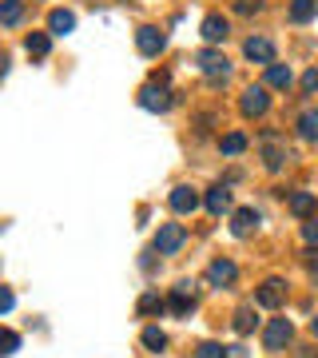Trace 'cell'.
Returning <instances> with one entry per match:
<instances>
[{
  "mask_svg": "<svg viewBox=\"0 0 318 358\" xmlns=\"http://www.w3.org/2000/svg\"><path fill=\"white\" fill-rule=\"evenodd\" d=\"M267 108H270L267 84H251V88L243 92V100H239V112L247 115V120H254V115H267Z\"/></svg>",
  "mask_w": 318,
  "mask_h": 358,
  "instance_id": "cell-1",
  "label": "cell"
},
{
  "mask_svg": "<svg viewBox=\"0 0 318 358\" xmlns=\"http://www.w3.org/2000/svg\"><path fill=\"white\" fill-rule=\"evenodd\" d=\"M291 338H294L291 319H270L267 331H263V346H267V350H287V346H291Z\"/></svg>",
  "mask_w": 318,
  "mask_h": 358,
  "instance_id": "cell-2",
  "label": "cell"
},
{
  "mask_svg": "<svg viewBox=\"0 0 318 358\" xmlns=\"http://www.w3.org/2000/svg\"><path fill=\"white\" fill-rule=\"evenodd\" d=\"M195 64H199V72H203L207 80H227V72H231L227 56H223V52H215V48H203L199 56H195Z\"/></svg>",
  "mask_w": 318,
  "mask_h": 358,
  "instance_id": "cell-3",
  "label": "cell"
},
{
  "mask_svg": "<svg viewBox=\"0 0 318 358\" xmlns=\"http://www.w3.org/2000/svg\"><path fill=\"white\" fill-rule=\"evenodd\" d=\"M167 310H175L179 319H187L191 310H195V287H191V279H183V282H175V287H171Z\"/></svg>",
  "mask_w": 318,
  "mask_h": 358,
  "instance_id": "cell-4",
  "label": "cell"
},
{
  "mask_svg": "<svg viewBox=\"0 0 318 358\" xmlns=\"http://www.w3.org/2000/svg\"><path fill=\"white\" fill-rule=\"evenodd\" d=\"M183 239H187V231L179 227V223H164V227L155 231V251L159 255H175L179 247H183Z\"/></svg>",
  "mask_w": 318,
  "mask_h": 358,
  "instance_id": "cell-5",
  "label": "cell"
},
{
  "mask_svg": "<svg viewBox=\"0 0 318 358\" xmlns=\"http://www.w3.org/2000/svg\"><path fill=\"white\" fill-rule=\"evenodd\" d=\"M254 303L263 310H279L282 303H287V282L282 279H267L263 287H259V294H254Z\"/></svg>",
  "mask_w": 318,
  "mask_h": 358,
  "instance_id": "cell-6",
  "label": "cell"
},
{
  "mask_svg": "<svg viewBox=\"0 0 318 358\" xmlns=\"http://www.w3.org/2000/svg\"><path fill=\"white\" fill-rule=\"evenodd\" d=\"M140 108L143 112H167L171 108V92H167V84H147V88L140 92Z\"/></svg>",
  "mask_w": 318,
  "mask_h": 358,
  "instance_id": "cell-7",
  "label": "cell"
},
{
  "mask_svg": "<svg viewBox=\"0 0 318 358\" xmlns=\"http://www.w3.org/2000/svg\"><path fill=\"white\" fill-rule=\"evenodd\" d=\"M136 48H140L143 56H159V52L167 48V36H164V32H159V28L143 24L140 32H136Z\"/></svg>",
  "mask_w": 318,
  "mask_h": 358,
  "instance_id": "cell-8",
  "label": "cell"
},
{
  "mask_svg": "<svg viewBox=\"0 0 318 358\" xmlns=\"http://www.w3.org/2000/svg\"><path fill=\"white\" fill-rule=\"evenodd\" d=\"M243 56L254 60V64H275V44H270L267 36H251L243 44Z\"/></svg>",
  "mask_w": 318,
  "mask_h": 358,
  "instance_id": "cell-9",
  "label": "cell"
},
{
  "mask_svg": "<svg viewBox=\"0 0 318 358\" xmlns=\"http://www.w3.org/2000/svg\"><path fill=\"white\" fill-rule=\"evenodd\" d=\"M235 279H239V267H235L231 259H215V263L207 267V282H211V287H231Z\"/></svg>",
  "mask_w": 318,
  "mask_h": 358,
  "instance_id": "cell-10",
  "label": "cell"
},
{
  "mask_svg": "<svg viewBox=\"0 0 318 358\" xmlns=\"http://www.w3.org/2000/svg\"><path fill=\"white\" fill-rule=\"evenodd\" d=\"M167 203H171V211H179V215H191V211L199 207V192H195V187H175Z\"/></svg>",
  "mask_w": 318,
  "mask_h": 358,
  "instance_id": "cell-11",
  "label": "cell"
},
{
  "mask_svg": "<svg viewBox=\"0 0 318 358\" xmlns=\"http://www.w3.org/2000/svg\"><path fill=\"white\" fill-rule=\"evenodd\" d=\"M263 159H267L270 171H279V167H282L287 152L279 148V131H263Z\"/></svg>",
  "mask_w": 318,
  "mask_h": 358,
  "instance_id": "cell-12",
  "label": "cell"
},
{
  "mask_svg": "<svg viewBox=\"0 0 318 358\" xmlns=\"http://www.w3.org/2000/svg\"><path fill=\"white\" fill-rule=\"evenodd\" d=\"M227 36H231V24H227L219 13H211V16L203 20V40H207V44H223Z\"/></svg>",
  "mask_w": 318,
  "mask_h": 358,
  "instance_id": "cell-13",
  "label": "cell"
},
{
  "mask_svg": "<svg viewBox=\"0 0 318 358\" xmlns=\"http://www.w3.org/2000/svg\"><path fill=\"white\" fill-rule=\"evenodd\" d=\"M76 28V13H68V8H52L48 13V32L52 36H68Z\"/></svg>",
  "mask_w": 318,
  "mask_h": 358,
  "instance_id": "cell-14",
  "label": "cell"
},
{
  "mask_svg": "<svg viewBox=\"0 0 318 358\" xmlns=\"http://www.w3.org/2000/svg\"><path fill=\"white\" fill-rule=\"evenodd\" d=\"M254 227H259V211H254V207H239V211H235V219H231V231H235L239 239H247Z\"/></svg>",
  "mask_w": 318,
  "mask_h": 358,
  "instance_id": "cell-15",
  "label": "cell"
},
{
  "mask_svg": "<svg viewBox=\"0 0 318 358\" xmlns=\"http://www.w3.org/2000/svg\"><path fill=\"white\" fill-rule=\"evenodd\" d=\"M287 207H291V215L310 219L315 215V207H318V199H315V192H294L291 199H287Z\"/></svg>",
  "mask_w": 318,
  "mask_h": 358,
  "instance_id": "cell-16",
  "label": "cell"
},
{
  "mask_svg": "<svg viewBox=\"0 0 318 358\" xmlns=\"http://www.w3.org/2000/svg\"><path fill=\"white\" fill-rule=\"evenodd\" d=\"M203 203H207V211H211V215H223V211H231V192L223 187V183H215V187L207 192Z\"/></svg>",
  "mask_w": 318,
  "mask_h": 358,
  "instance_id": "cell-17",
  "label": "cell"
},
{
  "mask_svg": "<svg viewBox=\"0 0 318 358\" xmlns=\"http://www.w3.org/2000/svg\"><path fill=\"white\" fill-rule=\"evenodd\" d=\"M24 20V0H0V24L16 28Z\"/></svg>",
  "mask_w": 318,
  "mask_h": 358,
  "instance_id": "cell-18",
  "label": "cell"
},
{
  "mask_svg": "<svg viewBox=\"0 0 318 358\" xmlns=\"http://www.w3.org/2000/svg\"><path fill=\"white\" fill-rule=\"evenodd\" d=\"M298 136H303L306 143H318V108H306V112L298 115Z\"/></svg>",
  "mask_w": 318,
  "mask_h": 358,
  "instance_id": "cell-19",
  "label": "cell"
},
{
  "mask_svg": "<svg viewBox=\"0 0 318 358\" xmlns=\"http://www.w3.org/2000/svg\"><path fill=\"white\" fill-rule=\"evenodd\" d=\"M291 84H294V76H291V68H287V64H267V88L287 92Z\"/></svg>",
  "mask_w": 318,
  "mask_h": 358,
  "instance_id": "cell-20",
  "label": "cell"
},
{
  "mask_svg": "<svg viewBox=\"0 0 318 358\" xmlns=\"http://www.w3.org/2000/svg\"><path fill=\"white\" fill-rule=\"evenodd\" d=\"M48 48H52V32H32V36L24 40V52L28 56H36V60H44Z\"/></svg>",
  "mask_w": 318,
  "mask_h": 358,
  "instance_id": "cell-21",
  "label": "cell"
},
{
  "mask_svg": "<svg viewBox=\"0 0 318 358\" xmlns=\"http://www.w3.org/2000/svg\"><path fill=\"white\" fill-rule=\"evenodd\" d=\"M315 13H318V0H291V20L294 24H306Z\"/></svg>",
  "mask_w": 318,
  "mask_h": 358,
  "instance_id": "cell-22",
  "label": "cell"
},
{
  "mask_svg": "<svg viewBox=\"0 0 318 358\" xmlns=\"http://www.w3.org/2000/svg\"><path fill=\"white\" fill-rule=\"evenodd\" d=\"M231 327H235L239 334H251V331H254V310H251V307H239V310H235V322H231Z\"/></svg>",
  "mask_w": 318,
  "mask_h": 358,
  "instance_id": "cell-23",
  "label": "cell"
},
{
  "mask_svg": "<svg viewBox=\"0 0 318 358\" xmlns=\"http://www.w3.org/2000/svg\"><path fill=\"white\" fill-rule=\"evenodd\" d=\"M167 310V299H159V294H143L140 299V315H164Z\"/></svg>",
  "mask_w": 318,
  "mask_h": 358,
  "instance_id": "cell-24",
  "label": "cell"
},
{
  "mask_svg": "<svg viewBox=\"0 0 318 358\" xmlns=\"http://www.w3.org/2000/svg\"><path fill=\"white\" fill-rule=\"evenodd\" d=\"M219 148H223V155H239L243 148H247V136H243V131H231V136H223Z\"/></svg>",
  "mask_w": 318,
  "mask_h": 358,
  "instance_id": "cell-25",
  "label": "cell"
},
{
  "mask_svg": "<svg viewBox=\"0 0 318 358\" xmlns=\"http://www.w3.org/2000/svg\"><path fill=\"white\" fill-rule=\"evenodd\" d=\"M143 346H147V350H155V355H159V350H164V346H167V334L159 331V327H147V331H143Z\"/></svg>",
  "mask_w": 318,
  "mask_h": 358,
  "instance_id": "cell-26",
  "label": "cell"
},
{
  "mask_svg": "<svg viewBox=\"0 0 318 358\" xmlns=\"http://www.w3.org/2000/svg\"><path fill=\"white\" fill-rule=\"evenodd\" d=\"M20 350V334L16 331H0V358H8Z\"/></svg>",
  "mask_w": 318,
  "mask_h": 358,
  "instance_id": "cell-27",
  "label": "cell"
},
{
  "mask_svg": "<svg viewBox=\"0 0 318 358\" xmlns=\"http://www.w3.org/2000/svg\"><path fill=\"white\" fill-rule=\"evenodd\" d=\"M195 358H227V346H219V343H203L199 350H195Z\"/></svg>",
  "mask_w": 318,
  "mask_h": 358,
  "instance_id": "cell-28",
  "label": "cell"
},
{
  "mask_svg": "<svg viewBox=\"0 0 318 358\" xmlns=\"http://www.w3.org/2000/svg\"><path fill=\"white\" fill-rule=\"evenodd\" d=\"M235 13H239V16H254V13H263V0H235Z\"/></svg>",
  "mask_w": 318,
  "mask_h": 358,
  "instance_id": "cell-29",
  "label": "cell"
},
{
  "mask_svg": "<svg viewBox=\"0 0 318 358\" xmlns=\"http://www.w3.org/2000/svg\"><path fill=\"white\" fill-rule=\"evenodd\" d=\"M13 307H16V294L8 291V287H0V315H8Z\"/></svg>",
  "mask_w": 318,
  "mask_h": 358,
  "instance_id": "cell-30",
  "label": "cell"
},
{
  "mask_svg": "<svg viewBox=\"0 0 318 358\" xmlns=\"http://www.w3.org/2000/svg\"><path fill=\"white\" fill-rule=\"evenodd\" d=\"M303 239L310 247H318V219H306V227H303Z\"/></svg>",
  "mask_w": 318,
  "mask_h": 358,
  "instance_id": "cell-31",
  "label": "cell"
},
{
  "mask_svg": "<svg viewBox=\"0 0 318 358\" xmlns=\"http://www.w3.org/2000/svg\"><path fill=\"white\" fill-rule=\"evenodd\" d=\"M303 92H306V96H310V92H318V68H310V72L303 76Z\"/></svg>",
  "mask_w": 318,
  "mask_h": 358,
  "instance_id": "cell-32",
  "label": "cell"
},
{
  "mask_svg": "<svg viewBox=\"0 0 318 358\" xmlns=\"http://www.w3.org/2000/svg\"><path fill=\"white\" fill-rule=\"evenodd\" d=\"M306 267L318 271V247H310V251H306Z\"/></svg>",
  "mask_w": 318,
  "mask_h": 358,
  "instance_id": "cell-33",
  "label": "cell"
},
{
  "mask_svg": "<svg viewBox=\"0 0 318 358\" xmlns=\"http://www.w3.org/2000/svg\"><path fill=\"white\" fill-rule=\"evenodd\" d=\"M8 76V56H4V52H0V80Z\"/></svg>",
  "mask_w": 318,
  "mask_h": 358,
  "instance_id": "cell-34",
  "label": "cell"
},
{
  "mask_svg": "<svg viewBox=\"0 0 318 358\" xmlns=\"http://www.w3.org/2000/svg\"><path fill=\"white\" fill-rule=\"evenodd\" d=\"M227 358H247V355H243V346H227Z\"/></svg>",
  "mask_w": 318,
  "mask_h": 358,
  "instance_id": "cell-35",
  "label": "cell"
},
{
  "mask_svg": "<svg viewBox=\"0 0 318 358\" xmlns=\"http://www.w3.org/2000/svg\"><path fill=\"white\" fill-rule=\"evenodd\" d=\"M310 334H315V338H318V315H315V319H310Z\"/></svg>",
  "mask_w": 318,
  "mask_h": 358,
  "instance_id": "cell-36",
  "label": "cell"
}]
</instances>
